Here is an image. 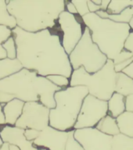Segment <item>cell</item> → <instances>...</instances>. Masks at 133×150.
Instances as JSON below:
<instances>
[{
    "label": "cell",
    "instance_id": "cell-27",
    "mask_svg": "<svg viewBox=\"0 0 133 150\" xmlns=\"http://www.w3.org/2000/svg\"><path fill=\"white\" fill-rule=\"evenodd\" d=\"M74 134H75V130L70 131L68 142L66 144L65 150H85L82 145L75 138Z\"/></svg>",
    "mask_w": 133,
    "mask_h": 150
},
{
    "label": "cell",
    "instance_id": "cell-19",
    "mask_svg": "<svg viewBox=\"0 0 133 150\" xmlns=\"http://www.w3.org/2000/svg\"><path fill=\"white\" fill-rule=\"evenodd\" d=\"M120 133L133 138V112L125 111L116 118Z\"/></svg>",
    "mask_w": 133,
    "mask_h": 150
},
{
    "label": "cell",
    "instance_id": "cell-3",
    "mask_svg": "<svg viewBox=\"0 0 133 150\" xmlns=\"http://www.w3.org/2000/svg\"><path fill=\"white\" fill-rule=\"evenodd\" d=\"M65 0H9L7 9L16 21V25L28 32L55 29Z\"/></svg>",
    "mask_w": 133,
    "mask_h": 150
},
{
    "label": "cell",
    "instance_id": "cell-41",
    "mask_svg": "<svg viewBox=\"0 0 133 150\" xmlns=\"http://www.w3.org/2000/svg\"><path fill=\"white\" fill-rule=\"evenodd\" d=\"M92 2H93L96 5H97V6H101L102 0H94V1H92Z\"/></svg>",
    "mask_w": 133,
    "mask_h": 150
},
{
    "label": "cell",
    "instance_id": "cell-1",
    "mask_svg": "<svg viewBox=\"0 0 133 150\" xmlns=\"http://www.w3.org/2000/svg\"><path fill=\"white\" fill-rule=\"evenodd\" d=\"M13 37L16 42V58L23 68L43 77L57 74L70 79L73 69L57 26L53 30L35 33L16 27L13 29Z\"/></svg>",
    "mask_w": 133,
    "mask_h": 150
},
{
    "label": "cell",
    "instance_id": "cell-12",
    "mask_svg": "<svg viewBox=\"0 0 133 150\" xmlns=\"http://www.w3.org/2000/svg\"><path fill=\"white\" fill-rule=\"evenodd\" d=\"M70 131H60L51 126H48L43 131H40L38 138L33 142V144L38 149L65 150Z\"/></svg>",
    "mask_w": 133,
    "mask_h": 150
},
{
    "label": "cell",
    "instance_id": "cell-7",
    "mask_svg": "<svg viewBox=\"0 0 133 150\" xmlns=\"http://www.w3.org/2000/svg\"><path fill=\"white\" fill-rule=\"evenodd\" d=\"M69 59L73 70L83 67L89 74H94L101 70L108 60L107 56L93 42L90 30L87 27H85L84 34L80 42L69 55Z\"/></svg>",
    "mask_w": 133,
    "mask_h": 150
},
{
    "label": "cell",
    "instance_id": "cell-10",
    "mask_svg": "<svg viewBox=\"0 0 133 150\" xmlns=\"http://www.w3.org/2000/svg\"><path fill=\"white\" fill-rule=\"evenodd\" d=\"M49 112L50 109L40 102L25 103L23 112L15 126L24 130L35 129L42 131L49 126Z\"/></svg>",
    "mask_w": 133,
    "mask_h": 150
},
{
    "label": "cell",
    "instance_id": "cell-22",
    "mask_svg": "<svg viewBox=\"0 0 133 150\" xmlns=\"http://www.w3.org/2000/svg\"><path fill=\"white\" fill-rule=\"evenodd\" d=\"M0 25L7 26L12 30L17 27L15 17L8 11L6 0H0Z\"/></svg>",
    "mask_w": 133,
    "mask_h": 150
},
{
    "label": "cell",
    "instance_id": "cell-15",
    "mask_svg": "<svg viewBox=\"0 0 133 150\" xmlns=\"http://www.w3.org/2000/svg\"><path fill=\"white\" fill-rule=\"evenodd\" d=\"M108 114L114 118H117L120 115L126 111L125 96L115 92L107 101Z\"/></svg>",
    "mask_w": 133,
    "mask_h": 150
},
{
    "label": "cell",
    "instance_id": "cell-28",
    "mask_svg": "<svg viewBox=\"0 0 133 150\" xmlns=\"http://www.w3.org/2000/svg\"><path fill=\"white\" fill-rule=\"evenodd\" d=\"M13 36V30L7 26L0 25V45L6 42L9 38Z\"/></svg>",
    "mask_w": 133,
    "mask_h": 150
},
{
    "label": "cell",
    "instance_id": "cell-6",
    "mask_svg": "<svg viewBox=\"0 0 133 150\" xmlns=\"http://www.w3.org/2000/svg\"><path fill=\"white\" fill-rule=\"evenodd\" d=\"M117 76L114 61L108 59L104 67L94 74H89L83 67L73 70L70 86H85L89 95L108 101L115 92Z\"/></svg>",
    "mask_w": 133,
    "mask_h": 150
},
{
    "label": "cell",
    "instance_id": "cell-24",
    "mask_svg": "<svg viewBox=\"0 0 133 150\" xmlns=\"http://www.w3.org/2000/svg\"><path fill=\"white\" fill-rule=\"evenodd\" d=\"M2 45L3 49L6 50L7 58L11 59H16L17 52H16V42H15V39L13 36L9 38V39L7 40L6 42H4Z\"/></svg>",
    "mask_w": 133,
    "mask_h": 150
},
{
    "label": "cell",
    "instance_id": "cell-5",
    "mask_svg": "<svg viewBox=\"0 0 133 150\" xmlns=\"http://www.w3.org/2000/svg\"><path fill=\"white\" fill-rule=\"evenodd\" d=\"M89 95L85 86H69L56 91V107L50 110L49 126L63 131L74 130L85 98Z\"/></svg>",
    "mask_w": 133,
    "mask_h": 150
},
{
    "label": "cell",
    "instance_id": "cell-18",
    "mask_svg": "<svg viewBox=\"0 0 133 150\" xmlns=\"http://www.w3.org/2000/svg\"><path fill=\"white\" fill-rule=\"evenodd\" d=\"M115 92L124 96H128L133 94V79L124 73H117Z\"/></svg>",
    "mask_w": 133,
    "mask_h": 150
},
{
    "label": "cell",
    "instance_id": "cell-21",
    "mask_svg": "<svg viewBox=\"0 0 133 150\" xmlns=\"http://www.w3.org/2000/svg\"><path fill=\"white\" fill-rule=\"evenodd\" d=\"M110 150H133V138L122 133L114 136Z\"/></svg>",
    "mask_w": 133,
    "mask_h": 150
},
{
    "label": "cell",
    "instance_id": "cell-2",
    "mask_svg": "<svg viewBox=\"0 0 133 150\" xmlns=\"http://www.w3.org/2000/svg\"><path fill=\"white\" fill-rule=\"evenodd\" d=\"M62 89L46 77L23 68L16 74L0 80V103L6 104L17 98L24 103L40 102L51 110L56 107L55 93Z\"/></svg>",
    "mask_w": 133,
    "mask_h": 150
},
{
    "label": "cell",
    "instance_id": "cell-39",
    "mask_svg": "<svg viewBox=\"0 0 133 150\" xmlns=\"http://www.w3.org/2000/svg\"><path fill=\"white\" fill-rule=\"evenodd\" d=\"M9 150H21V149L15 145H9Z\"/></svg>",
    "mask_w": 133,
    "mask_h": 150
},
{
    "label": "cell",
    "instance_id": "cell-42",
    "mask_svg": "<svg viewBox=\"0 0 133 150\" xmlns=\"http://www.w3.org/2000/svg\"><path fill=\"white\" fill-rule=\"evenodd\" d=\"M3 144H4V142H3V141L2 140V138H1V136H0V149L2 148V146Z\"/></svg>",
    "mask_w": 133,
    "mask_h": 150
},
{
    "label": "cell",
    "instance_id": "cell-36",
    "mask_svg": "<svg viewBox=\"0 0 133 150\" xmlns=\"http://www.w3.org/2000/svg\"><path fill=\"white\" fill-rule=\"evenodd\" d=\"M0 125H6V118H5L4 112H3V104L0 103Z\"/></svg>",
    "mask_w": 133,
    "mask_h": 150
},
{
    "label": "cell",
    "instance_id": "cell-31",
    "mask_svg": "<svg viewBox=\"0 0 133 150\" xmlns=\"http://www.w3.org/2000/svg\"><path fill=\"white\" fill-rule=\"evenodd\" d=\"M133 62V56L132 58L129 59H127V60L124 61V62H122L121 63H118V64H116L115 65V70L116 71V73H121L122 72L123 70L127 67H129L130 64Z\"/></svg>",
    "mask_w": 133,
    "mask_h": 150
},
{
    "label": "cell",
    "instance_id": "cell-11",
    "mask_svg": "<svg viewBox=\"0 0 133 150\" xmlns=\"http://www.w3.org/2000/svg\"><path fill=\"white\" fill-rule=\"evenodd\" d=\"M75 138L85 150H110L113 136L101 132L96 127L75 130Z\"/></svg>",
    "mask_w": 133,
    "mask_h": 150
},
{
    "label": "cell",
    "instance_id": "cell-13",
    "mask_svg": "<svg viewBox=\"0 0 133 150\" xmlns=\"http://www.w3.org/2000/svg\"><path fill=\"white\" fill-rule=\"evenodd\" d=\"M25 130L16 126L4 125L0 129V136L4 143L15 145L21 150H38L33 142L28 141L24 135Z\"/></svg>",
    "mask_w": 133,
    "mask_h": 150
},
{
    "label": "cell",
    "instance_id": "cell-17",
    "mask_svg": "<svg viewBox=\"0 0 133 150\" xmlns=\"http://www.w3.org/2000/svg\"><path fill=\"white\" fill-rule=\"evenodd\" d=\"M96 128L98 129L101 132L107 135L113 136V137L120 134L117 120L109 114L107 115L105 117H103V119L99 122L96 126Z\"/></svg>",
    "mask_w": 133,
    "mask_h": 150
},
{
    "label": "cell",
    "instance_id": "cell-29",
    "mask_svg": "<svg viewBox=\"0 0 133 150\" xmlns=\"http://www.w3.org/2000/svg\"><path fill=\"white\" fill-rule=\"evenodd\" d=\"M130 28H131V32L129 34V37L127 38L125 44H124V49H126L128 51L133 54V18L129 23Z\"/></svg>",
    "mask_w": 133,
    "mask_h": 150
},
{
    "label": "cell",
    "instance_id": "cell-38",
    "mask_svg": "<svg viewBox=\"0 0 133 150\" xmlns=\"http://www.w3.org/2000/svg\"><path fill=\"white\" fill-rule=\"evenodd\" d=\"M7 58L6 52V50L3 49L2 45H0V59H2Z\"/></svg>",
    "mask_w": 133,
    "mask_h": 150
},
{
    "label": "cell",
    "instance_id": "cell-33",
    "mask_svg": "<svg viewBox=\"0 0 133 150\" xmlns=\"http://www.w3.org/2000/svg\"><path fill=\"white\" fill-rule=\"evenodd\" d=\"M125 107L126 111L133 112V94L125 97Z\"/></svg>",
    "mask_w": 133,
    "mask_h": 150
},
{
    "label": "cell",
    "instance_id": "cell-20",
    "mask_svg": "<svg viewBox=\"0 0 133 150\" xmlns=\"http://www.w3.org/2000/svg\"><path fill=\"white\" fill-rule=\"evenodd\" d=\"M96 13L103 19H110L117 23H129L133 18V7H129L124 9V11H122L121 13L117 15H110L108 14L107 11H103L101 9L100 11L96 12Z\"/></svg>",
    "mask_w": 133,
    "mask_h": 150
},
{
    "label": "cell",
    "instance_id": "cell-4",
    "mask_svg": "<svg viewBox=\"0 0 133 150\" xmlns=\"http://www.w3.org/2000/svg\"><path fill=\"white\" fill-rule=\"evenodd\" d=\"M85 26L90 30L92 39L108 59L115 65L132 58L133 54L124 49V44L131 28L129 23H117L103 19L96 13H89L82 17Z\"/></svg>",
    "mask_w": 133,
    "mask_h": 150
},
{
    "label": "cell",
    "instance_id": "cell-43",
    "mask_svg": "<svg viewBox=\"0 0 133 150\" xmlns=\"http://www.w3.org/2000/svg\"><path fill=\"white\" fill-rule=\"evenodd\" d=\"M38 150H47L46 149H38Z\"/></svg>",
    "mask_w": 133,
    "mask_h": 150
},
{
    "label": "cell",
    "instance_id": "cell-34",
    "mask_svg": "<svg viewBox=\"0 0 133 150\" xmlns=\"http://www.w3.org/2000/svg\"><path fill=\"white\" fill-rule=\"evenodd\" d=\"M88 7H89V12L91 13H96V12L100 11L101 9L100 6L96 5L92 0H88Z\"/></svg>",
    "mask_w": 133,
    "mask_h": 150
},
{
    "label": "cell",
    "instance_id": "cell-14",
    "mask_svg": "<svg viewBox=\"0 0 133 150\" xmlns=\"http://www.w3.org/2000/svg\"><path fill=\"white\" fill-rule=\"evenodd\" d=\"M25 103L23 101L14 98L9 103L3 104V112L6 118V124L15 126L16 121L23 112Z\"/></svg>",
    "mask_w": 133,
    "mask_h": 150
},
{
    "label": "cell",
    "instance_id": "cell-16",
    "mask_svg": "<svg viewBox=\"0 0 133 150\" xmlns=\"http://www.w3.org/2000/svg\"><path fill=\"white\" fill-rule=\"evenodd\" d=\"M23 68V66L17 58L14 59L9 58L0 59V80L16 74Z\"/></svg>",
    "mask_w": 133,
    "mask_h": 150
},
{
    "label": "cell",
    "instance_id": "cell-35",
    "mask_svg": "<svg viewBox=\"0 0 133 150\" xmlns=\"http://www.w3.org/2000/svg\"><path fill=\"white\" fill-rule=\"evenodd\" d=\"M122 73H124V74H126L127 76H129V77H131L132 79H133V62L124 69Z\"/></svg>",
    "mask_w": 133,
    "mask_h": 150
},
{
    "label": "cell",
    "instance_id": "cell-9",
    "mask_svg": "<svg viewBox=\"0 0 133 150\" xmlns=\"http://www.w3.org/2000/svg\"><path fill=\"white\" fill-rule=\"evenodd\" d=\"M108 114L107 101L88 95L85 98L74 130L96 127L99 122Z\"/></svg>",
    "mask_w": 133,
    "mask_h": 150
},
{
    "label": "cell",
    "instance_id": "cell-30",
    "mask_svg": "<svg viewBox=\"0 0 133 150\" xmlns=\"http://www.w3.org/2000/svg\"><path fill=\"white\" fill-rule=\"evenodd\" d=\"M40 134V131L35 130V129H26L24 132V135L28 141L34 142L36 138H38Z\"/></svg>",
    "mask_w": 133,
    "mask_h": 150
},
{
    "label": "cell",
    "instance_id": "cell-26",
    "mask_svg": "<svg viewBox=\"0 0 133 150\" xmlns=\"http://www.w3.org/2000/svg\"><path fill=\"white\" fill-rule=\"evenodd\" d=\"M71 2L76 7L78 14L80 16L83 17L87 14L90 13L89 7H88V1L87 0H72Z\"/></svg>",
    "mask_w": 133,
    "mask_h": 150
},
{
    "label": "cell",
    "instance_id": "cell-32",
    "mask_svg": "<svg viewBox=\"0 0 133 150\" xmlns=\"http://www.w3.org/2000/svg\"><path fill=\"white\" fill-rule=\"evenodd\" d=\"M65 10L66 11H68V13H70L73 14V15H78V11L77 9H76V7L72 3L71 1H67L65 0Z\"/></svg>",
    "mask_w": 133,
    "mask_h": 150
},
{
    "label": "cell",
    "instance_id": "cell-40",
    "mask_svg": "<svg viewBox=\"0 0 133 150\" xmlns=\"http://www.w3.org/2000/svg\"><path fill=\"white\" fill-rule=\"evenodd\" d=\"M0 150H9V144L8 143H4L2 145V148L0 149Z\"/></svg>",
    "mask_w": 133,
    "mask_h": 150
},
{
    "label": "cell",
    "instance_id": "cell-37",
    "mask_svg": "<svg viewBox=\"0 0 133 150\" xmlns=\"http://www.w3.org/2000/svg\"><path fill=\"white\" fill-rule=\"evenodd\" d=\"M110 3V0H102V2H101V10H103V11H107L108 9V6Z\"/></svg>",
    "mask_w": 133,
    "mask_h": 150
},
{
    "label": "cell",
    "instance_id": "cell-8",
    "mask_svg": "<svg viewBox=\"0 0 133 150\" xmlns=\"http://www.w3.org/2000/svg\"><path fill=\"white\" fill-rule=\"evenodd\" d=\"M57 27L61 34L62 45L70 55L83 36L85 24L79 15H73L68 11L62 12L57 21Z\"/></svg>",
    "mask_w": 133,
    "mask_h": 150
},
{
    "label": "cell",
    "instance_id": "cell-23",
    "mask_svg": "<svg viewBox=\"0 0 133 150\" xmlns=\"http://www.w3.org/2000/svg\"><path fill=\"white\" fill-rule=\"evenodd\" d=\"M129 7H133V0H114L110 1L107 12L110 15H117Z\"/></svg>",
    "mask_w": 133,
    "mask_h": 150
},
{
    "label": "cell",
    "instance_id": "cell-25",
    "mask_svg": "<svg viewBox=\"0 0 133 150\" xmlns=\"http://www.w3.org/2000/svg\"><path fill=\"white\" fill-rule=\"evenodd\" d=\"M47 78L56 86L61 88H66L70 86V79L63 75H49L47 76Z\"/></svg>",
    "mask_w": 133,
    "mask_h": 150
}]
</instances>
